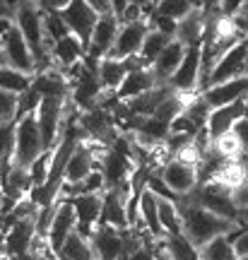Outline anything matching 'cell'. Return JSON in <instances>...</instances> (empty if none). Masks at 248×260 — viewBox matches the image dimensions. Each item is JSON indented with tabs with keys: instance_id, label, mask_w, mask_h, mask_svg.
<instances>
[{
	"instance_id": "obj_43",
	"label": "cell",
	"mask_w": 248,
	"mask_h": 260,
	"mask_svg": "<svg viewBox=\"0 0 248 260\" xmlns=\"http://www.w3.org/2000/svg\"><path fill=\"white\" fill-rule=\"evenodd\" d=\"M15 5H17V0H0V19L15 17Z\"/></svg>"
},
{
	"instance_id": "obj_40",
	"label": "cell",
	"mask_w": 248,
	"mask_h": 260,
	"mask_svg": "<svg viewBox=\"0 0 248 260\" xmlns=\"http://www.w3.org/2000/svg\"><path fill=\"white\" fill-rule=\"evenodd\" d=\"M17 121V94L0 89V123Z\"/></svg>"
},
{
	"instance_id": "obj_38",
	"label": "cell",
	"mask_w": 248,
	"mask_h": 260,
	"mask_svg": "<svg viewBox=\"0 0 248 260\" xmlns=\"http://www.w3.org/2000/svg\"><path fill=\"white\" fill-rule=\"evenodd\" d=\"M51 159H53V149H46L41 157L29 167V176H32V183L34 186H41L48 178V171H51Z\"/></svg>"
},
{
	"instance_id": "obj_55",
	"label": "cell",
	"mask_w": 248,
	"mask_h": 260,
	"mask_svg": "<svg viewBox=\"0 0 248 260\" xmlns=\"http://www.w3.org/2000/svg\"><path fill=\"white\" fill-rule=\"evenodd\" d=\"M243 260H248V255H246V258H243Z\"/></svg>"
},
{
	"instance_id": "obj_10",
	"label": "cell",
	"mask_w": 248,
	"mask_h": 260,
	"mask_svg": "<svg viewBox=\"0 0 248 260\" xmlns=\"http://www.w3.org/2000/svg\"><path fill=\"white\" fill-rule=\"evenodd\" d=\"M149 19H133V22H120V29L116 34V41L109 51V58H130L138 56L142 44H145V37L149 31Z\"/></svg>"
},
{
	"instance_id": "obj_20",
	"label": "cell",
	"mask_w": 248,
	"mask_h": 260,
	"mask_svg": "<svg viewBox=\"0 0 248 260\" xmlns=\"http://www.w3.org/2000/svg\"><path fill=\"white\" fill-rule=\"evenodd\" d=\"M205 102L210 104L212 109L217 106H224V104H231L236 99H246L248 96V75H241V77H234V80H227V82H217L207 87L205 92Z\"/></svg>"
},
{
	"instance_id": "obj_45",
	"label": "cell",
	"mask_w": 248,
	"mask_h": 260,
	"mask_svg": "<svg viewBox=\"0 0 248 260\" xmlns=\"http://www.w3.org/2000/svg\"><path fill=\"white\" fill-rule=\"evenodd\" d=\"M70 0H39V5L44 10H63Z\"/></svg>"
},
{
	"instance_id": "obj_30",
	"label": "cell",
	"mask_w": 248,
	"mask_h": 260,
	"mask_svg": "<svg viewBox=\"0 0 248 260\" xmlns=\"http://www.w3.org/2000/svg\"><path fill=\"white\" fill-rule=\"evenodd\" d=\"M34 82V75L29 73H22L17 68H12V65H0V89L3 92H10V94H22L27 92L29 87Z\"/></svg>"
},
{
	"instance_id": "obj_4",
	"label": "cell",
	"mask_w": 248,
	"mask_h": 260,
	"mask_svg": "<svg viewBox=\"0 0 248 260\" xmlns=\"http://www.w3.org/2000/svg\"><path fill=\"white\" fill-rule=\"evenodd\" d=\"M68 102L65 96H41L37 106V121L41 128V138L46 149H53L58 140L63 135L65 125V113H68Z\"/></svg>"
},
{
	"instance_id": "obj_13",
	"label": "cell",
	"mask_w": 248,
	"mask_h": 260,
	"mask_svg": "<svg viewBox=\"0 0 248 260\" xmlns=\"http://www.w3.org/2000/svg\"><path fill=\"white\" fill-rule=\"evenodd\" d=\"M70 200L77 214V232L82 236H92L94 229L99 226L101 217V205H104V193H87V195H75V198H65Z\"/></svg>"
},
{
	"instance_id": "obj_42",
	"label": "cell",
	"mask_w": 248,
	"mask_h": 260,
	"mask_svg": "<svg viewBox=\"0 0 248 260\" xmlns=\"http://www.w3.org/2000/svg\"><path fill=\"white\" fill-rule=\"evenodd\" d=\"M234 133L239 135L241 145H243V152H248V113L241 118V121H236V125H234Z\"/></svg>"
},
{
	"instance_id": "obj_8",
	"label": "cell",
	"mask_w": 248,
	"mask_h": 260,
	"mask_svg": "<svg viewBox=\"0 0 248 260\" xmlns=\"http://www.w3.org/2000/svg\"><path fill=\"white\" fill-rule=\"evenodd\" d=\"M60 17L65 19V24L70 29V34L82 41L84 48H89V41H92L94 27L99 22V12L87 3V0H70L63 10H58Z\"/></svg>"
},
{
	"instance_id": "obj_33",
	"label": "cell",
	"mask_w": 248,
	"mask_h": 260,
	"mask_svg": "<svg viewBox=\"0 0 248 260\" xmlns=\"http://www.w3.org/2000/svg\"><path fill=\"white\" fill-rule=\"evenodd\" d=\"M212 149H214L222 159H241V154H243V145H241L239 135L234 133V128L227 130V133H222L220 138L212 140Z\"/></svg>"
},
{
	"instance_id": "obj_35",
	"label": "cell",
	"mask_w": 248,
	"mask_h": 260,
	"mask_svg": "<svg viewBox=\"0 0 248 260\" xmlns=\"http://www.w3.org/2000/svg\"><path fill=\"white\" fill-rule=\"evenodd\" d=\"M159 222H162L164 234L183 232V226H181V214H178V207H176L174 200L159 198Z\"/></svg>"
},
{
	"instance_id": "obj_54",
	"label": "cell",
	"mask_w": 248,
	"mask_h": 260,
	"mask_svg": "<svg viewBox=\"0 0 248 260\" xmlns=\"http://www.w3.org/2000/svg\"><path fill=\"white\" fill-rule=\"evenodd\" d=\"M246 75H248V53H246Z\"/></svg>"
},
{
	"instance_id": "obj_23",
	"label": "cell",
	"mask_w": 248,
	"mask_h": 260,
	"mask_svg": "<svg viewBox=\"0 0 248 260\" xmlns=\"http://www.w3.org/2000/svg\"><path fill=\"white\" fill-rule=\"evenodd\" d=\"M159 80H157V75L152 68H138V70H130L126 75V80L120 82V87L116 89V96L118 99H133V96H140V94H145L147 89L157 87Z\"/></svg>"
},
{
	"instance_id": "obj_17",
	"label": "cell",
	"mask_w": 248,
	"mask_h": 260,
	"mask_svg": "<svg viewBox=\"0 0 248 260\" xmlns=\"http://www.w3.org/2000/svg\"><path fill=\"white\" fill-rule=\"evenodd\" d=\"M97 260H126V248H123V234L120 229L111 224H99L94 234L89 236Z\"/></svg>"
},
{
	"instance_id": "obj_15",
	"label": "cell",
	"mask_w": 248,
	"mask_h": 260,
	"mask_svg": "<svg viewBox=\"0 0 248 260\" xmlns=\"http://www.w3.org/2000/svg\"><path fill=\"white\" fill-rule=\"evenodd\" d=\"M118 29H120V19L116 17L113 12L99 15V22H97V27H94L92 41H89V48H87V56L94 58V60H101V58L109 56Z\"/></svg>"
},
{
	"instance_id": "obj_48",
	"label": "cell",
	"mask_w": 248,
	"mask_h": 260,
	"mask_svg": "<svg viewBox=\"0 0 248 260\" xmlns=\"http://www.w3.org/2000/svg\"><path fill=\"white\" fill-rule=\"evenodd\" d=\"M133 5H140V8L145 10V15H147V19H149V15L154 12V5H157V0H130Z\"/></svg>"
},
{
	"instance_id": "obj_25",
	"label": "cell",
	"mask_w": 248,
	"mask_h": 260,
	"mask_svg": "<svg viewBox=\"0 0 248 260\" xmlns=\"http://www.w3.org/2000/svg\"><path fill=\"white\" fill-rule=\"evenodd\" d=\"M210 181L229 188L231 193H234V190H239L243 183H248V171H246V167L241 164V159H224L220 164V169L212 174Z\"/></svg>"
},
{
	"instance_id": "obj_28",
	"label": "cell",
	"mask_w": 248,
	"mask_h": 260,
	"mask_svg": "<svg viewBox=\"0 0 248 260\" xmlns=\"http://www.w3.org/2000/svg\"><path fill=\"white\" fill-rule=\"evenodd\" d=\"M138 222L145 224L154 236H164V229H162V222H159V198L149 188H145V193L140 198Z\"/></svg>"
},
{
	"instance_id": "obj_56",
	"label": "cell",
	"mask_w": 248,
	"mask_h": 260,
	"mask_svg": "<svg viewBox=\"0 0 248 260\" xmlns=\"http://www.w3.org/2000/svg\"><path fill=\"white\" fill-rule=\"evenodd\" d=\"M0 253H3V251H0Z\"/></svg>"
},
{
	"instance_id": "obj_14",
	"label": "cell",
	"mask_w": 248,
	"mask_h": 260,
	"mask_svg": "<svg viewBox=\"0 0 248 260\" xmlns=\"http://www.w3.org/2000/svg\"><path fill=\"white\" fill-rule=\"evenodd\" d=\"M77 229V214H75V207L70 200L65 198H58V207H55V214H53V222L48 226V234H46V241L51 246V251H60V246L65 243V239Z\"/></svg>"
},
{
	"instance_id": "obj_52",
	"label": "cell",
	"mask_w": 248,
	"mask_h": 260,
	"mask_svg": "<svg viewBox=\"0 0 248 260\" xmlns=\"http://www.w3.org/2000/svg\"><path fill=\"white\" fill-rule=\"evenodd\" d=\"M0 260H12L10 255H5V253H0Z\"/></svg>"
},
{
	"instance_id": "obj_19",
	"label": "cell",
	"mask_w": 248,
	"mask_h": 260,
	"mask_svg": "<svg viewBox=\"0 0 248 260\" xmlns=\"http://www.w3.org/2000/svg\"><path fill=\"white\" fill-rule=\"evenodd\" d=\"M84 56H87V48L82 46V41L75 37V34H68V37L53 41L51 46V63L53 68L68 73L70 68H75L77 63H82Z\"/></svg>"
},
{
	"instance_id": "obj_24",
	"label": "cell",
	"mask_w": 248,
	"mask_h": 260,
	"mask_svg": "<svg viewBox=\"0 0 248 260\" xmlns=\"http://www.w3.org/2000/svg\"><path fill=\"white\" fill-rule=\"evenodd\" d=\"M205 22H207V12L198 5V8H193V12H188L183 19H178L176 39L185 46L200 44L202 37H205Z\"/></svg>"
},
{
	"instance_id": "obj_22",
	"label": "cell",
	"mask_w": 248,
	"mask_h": 260,
	"mask_svg": "<svg viewBox=\"0 0 248 260\" xmlns=\"http://www.w3.org/2000/svg\"><path fill=\"white\" fill-rule=\"evenodd\" d=\"M176 89L171 87L169 82H159L157 87L147 89L145 94H140V96H133V99H126L130 106V111L135 113V116H152V113L162 106V104L174 94Z\"/></svg>"
},
{
	"instance_id": "obj_31",
	"label": "cell",
	"mask_w": 248,
	"mask_h": 260,
	"mask_svg": "<svg viewBox=\"0 0 248 260\" xmlns=\"http://www.w3.org/2000/svg\"><path fill=\"white\" fill-rule=\"evenodd\" d=\"M106 190V181L101 169H94L92 174L77 183H63L60 188V198H75V195H87V193H104Z\"/></svg>"
},
{
	"instance_id": "obj_32",
	"label": "cell",
	"mask_w": 248,
	"mask_h": 260,
	"mask_svg": "<svg viewBox=\"0 0 248 260\" xmlns=\"http://www.w3.org/2000/svg\"><path fill=\"white\" fill-rule=\"evenodd\" d=\"M198 251H200V260H239V255L234 251V243L229 241L227 234L214 236L212 241L200 246Z\"/></svg>"
},
{
	"instance_id": "obj_16",
	"label": "cell",
	"mask_w": 248,
	"mask_h": 260,
	"mask_svg": "<svg viewBox=\"0 0 248 260\" xmlns=\"http://www.w3.org/2000/svg\"><path fill=\"white\" fill-rule=\"evenodd\" d=\"M246 113H248V96L246 99H236V102H231V104H224V106H217V109H212L205 130H207V135L212 140L220 138L222 133L234 128L236 121H241Z\"/></svg>"
},
{
	"instance_id": "obj_47",
	"label": "cell",
	"mask_w": 248,
	"mask_h": 260,
	"mask_svg": "<svg viewBox=\"0 0 248 260\" xmlns=\"http://www.w3.org/2000/svg\"><path fill=\"white\" fill-rule=\"evenodd\" d=\"M89 5H92L99 15H104V12H111V0H87Z\"/></svg>"
},
{
	"instance_id": "obj_11",
	"label": "cell",
	"mask_w": 248,
	"mask_h": 260,
	"mask_svg": "<svg viewBox=\"0 0 248 260\" xmlns=\"http://www.w3.org/2000/svg\"><path fill=\"white\" fill-rule=\"evenodd\" d=\"M246 53H248V37L241 39L239 44H234V46L217 60L214 70H212V75H210V80H207V87L246 75Z\"/></svg>"
},
{
	"instance_id": "obj_51",
	"label": "cell",
	"mask_w": 248,
	"mask_h": 260,
	"mask_svg": "<svg viewBox=\"0 0 248 260\" xmlns=\"http://www.w3.org/2000/svg\"><path fill=\"white\" fill-rule=\"evenodd\" d=\"M241 164H243V167H246V171H248V152H243V154H241Z\"/></svg>"
},
{
	"instance_id": "obj_18",
	"label": "cell",
	"mask_w": 248,
	"mask_h": 260,
	"mask_svg": "<svg viewBox=\"0 0 248 260\" xmlns=\"http://www.w3.org/2000/svg\"><path fill=\"white\" fill-rule=\"evenodd\" d=\"M162 178L166 181V186L171 188L176 195H188L193 193V188L198 186V169L188 167L178 159H169L164 167L159 169Z\"/></svg>"
},
{
	"instance_id": "obj_44",
	"label": "cell",
	"mask_w": 248,
	"mask_h": 260,
	"mask_svg": "<svg viewBox=\"0 0 248 260\" xmlns=\"http://www.w3.org/2000/svg\"><path fill=\"white\" fill-rule=\"evenodd\" d=\"M128 5H130V0H111V12H113L118 19H123V15H126Z\"/></svg>"
},
{
	"instance_id": "obj_1",
	"label": "cell",
	"mask_w": 248,
	"mask_h": 260,
	"mask_svg": "<svg viewBox=\"0 0 248 260\" xmlns=\"http://www.w3.org/2000/svg\"><path fill=\"white\" fill-rule=\"evenodd\" d=\"M176 207H178V214H181L183 234L198 248L205 246L207 241H212L214 236H222V234H229L231 229H236V222H231L227 217H220L207 207L193 203L188 195H178Z\"/></svg>"
},
{
	"instance_id": "obj_37",
	"label": "cell",
	"mask_w": 248,
	"mask_h": 260,
	"mask_svg": "<svg viewBox=\"0 0 248 260\" xmlns=\"http://www.w3.org/2000/svg\"><path fill=\"white\" fill-rule=\"evenodd\" d=\"M44 27H46V37L51 46H53V41L70 34V29H68V24H65V19L60 17L58 10H44Z\"/></svg>"
},
{
	"instance_id": "obj_6",
	"label": "cell",
	"mask_w": 248,
	"mask_h": 260,
	"mask_svg": "<svg viewBox=\"0 0 248 260\" xmlns=\"http://www.w3.org/2000/svg\"><path fill=\"white\" fill-rule=\"evenodd\" d=\"M188 198H191L193 203L212 210L214 214L231 219V222H236V217H239V205L234 203V193H231L229 188L214 183V181L198 183V186L193 188V193H188Z\"/></svg>"
},
{
	"instance_id": "obj_49",
	"label": "cell",
	"mask_w": 248,
	"mask_h": 260,
	"mask_svg": "<svg viewBox=\"0 0 248 260\" xmlns=\"http://www.w3.org/2000/svg\"><path fill=\"white\" fill-rule=\"evenodd\" d=\"M200 3H202V10H205V12H212V10L220 8V0H200Z\"/></svg>"
},
{
	"instance_id": "obj_27",
	"label": "cell",
	"mask_w": 248,
	"mask_h": 260,
	"mask_svg": "<svg viewBox=\"0 0 248 260\" xmlns=\"http://www.w3.org/2000/svg\"><path fill=\"white\" fill-rule=\"evenodd\" d=\"M126 75H128L126 60L109 58V56L99 60V82L104 87V92H116L120 87V82L126 80Z\"/></svg>"
},
{
	"instance_id": "obj_39",
	"label": "cell",
	"mask_w": 248,
	"mask_h": 260,
	"mask_svg": "<svg viewBox=\"0 0 248 260\" xmlns=\"http://www.w3.org/2000/svg\"><path fill=\"white\" fill-rule=\"evenodd\" d=\"M39 102H41V94H39L34 87H29L27 92H22V94L17 96V118H22L24 113L37 111Z\"/></svg>"
},
{
	"instance_id": "obj_53",
	"label": "cell",
	"mask_w": 248,
	"mask_h": 260,
	"mask_svg": "<svg viewBox=\"0 0 248 260\" xmlns=\"http://www.w3.org/2000/svg\"><path fill=\"white\" fill-rule=\"evenodd\" d=\"M0 65H5V56H3V51H0Z\"/></svg>"
},
{
	"instance_id": "obj_3",
	"label": "cell",
	"mask_w": 248,
	"mask_h": 260,
	"mask_svg": "<svg viewBox=\"0 0 248 260\" xmlns=\"http://www.w3.org/2000/svg\"><path fill=\"white\" fill-rule=\"evenodd\" d=\"M44 152L46 145L41 138L37 111L24 113L22 118H17V128H15V164L29 169Z\"/></svg>"
},
{
	"instance_id": "obj_2",
	"label": "cell",
	"mask_w": 248,
	"mask_h": 260,
	"mask_svg": "<svg viewBox=\"0 0 248 260\" xmlns=\"http://www.w3.org/2000/svg\"><path fill=\"white\" fill-rule=\"evenodd\" d=\"M15 24L19 31L24 34L29 48L37 60V73L51 68V44L46 37V27H44V8L39 5V0H17L15 5Z\"/></svg>"
},
{
	"instance_id": "obj_5",
	"label": "cell",
	"mask_w": 248,
	"mask_h": 260,
	"mask_svg": "<svg viewBox=\"0 0 248 260\" xmlns=\"http://www.w3.org/2000/svg\"><path fill=\"white\" fill-rule=\"evenodd\" d=\"M77 123H80V128L84 130V138L97 142V145H104V147H111V145L116 142V138L123 133V130L116 125L113 116H111L101 104L87 109V111H80Z\"/></svg>"
},
{
	"instance_id": "obj_7",
	"label": "cell",
	"mask_w": 248,
	"mask_h": 260,
	"mask_svg": "<svg viewBox=\"0 0 248 260\" xmlns=\"http://www.w3.org/2000/svg\"><path fill=\"white\" fill-rule=\"evenodd\" d=\"M0 51H3V56H5V63L8 65L17 68V70H22V73L37 75V60H34V53H32V48H29L24 34H22L19 27L15 24V19H12V24L3 31V37H0Z\"/></svg>"
},
{
	"instance_id": "obj_36",
	"label": "cell",
	"mask_w": 248,
	"mask_h": 260,
	"mask_svg": "<svg viewBox=\"0 0 248 260\" xmlns=\"http://www.w3.org/2000/svg\"><path fill=\"white\" fill-rule=\"evenodd\" d=\"M169 41H171V37H169V34L159 31V29H149L147 37H145V44H142V48H140V56H142L149 65H152V60H154V58L164 51Z\"/></svg>"
},
{
	"instance_id": "obj_26",
	"label": "cell",
	"mask_w": 248,
	"mask_h": 260,
	"mask_svg": "<svg viewBox=\"0 0 248 260\" xmlns=\"http://www.w3.org/2000/svg\"><path fill=\"white\" fill-rule=\"evenodd\" d=\"M58 258L60 260H97V251H94L92 241L75 229V232L65 239L63 246H60Z\"/></svg>"
},
{
	"instance_id": "obj_34",
	"label": "cell",
	"mask_w": 248,
	"mask_h": 260,
	"mask_svg": "<svg viewBox=\"0 0 248 260\" xmlns=\"http://www.w3.org/2000/svg\"><path fill=\"white\" fill-rule=\"evenodd\" d=\"M198 5L202 8L200 0H157L154 12L178 22V19H183L188 12H193V8H198Z\"/></svg>"
},
{
	"instance_id": "obj_29",
	"label": "cell",
	"mask_w": 248,
	"mask_h": 260,
	"mask_svg": "<svg viewBox=\"0 0 248 260\" xmlns=\"http://www.w3.org/2000/svg\"><path fill=\"white\" fill-rule=\"evenodd\" d=\"M15 128L17 121L0 123V181L8 176V171L15 164Z\"/></svg>"
},
{
	"instance_id": "obj_21",
	"label": "cell",
	"mask_w": 248,
	"mask_h": 260,
	"mask_svg": "<svg viewBox=\"0 0 248 260\" xmlns=\"http://www.w3.org/2000/svg\"><path fill=\"white\" fill-rule=\"evenodd\" d=\"M185 44H181L178 39H171L169 44H166V48L159 53V56L152 60V70H154L157 80L159 82H169L171 77H174V73L178 70V65H181V60H183L185 56Z\"/></svg>"
},
{
	"instance_id": "obj_41",
	"label": "cell",
	"mask_w": 248,
	"mask_h": 260,
	"mask_svg": "<svg viewBox=\"0 0 248 260\" xmlns=\"http://www.w3.org/2000/svg\"><path fill=\"white\" fill-rule=\"evenodd\" d=\"M243 8V0H220V12L222 15H229V17H236Z\"/></svg>"
},
{
	"instance_id": "obj_50",
	"label": "cell",
	"mask_w": 248,
	"mask_h": 260,
	"mask_svg": "<svg viewBox=\"0 0 248 260\" xmlns=\"http://www.w3.org/2000/svg\"><path fill=\"white\" fill-rule=\"evenodd\" d=\"M154 260H171V258H169V255H166L164 251H159V253L154 255Z\"/></svg>"
},
{
	"instance_id": "obj_12",
	"label": "cell",
	"mask_w": 248,
	"mask_h": 260,
	"mask_svg": "<svg viewBox=\"0 0 248 260\" xmlns=\"http://www.w3.org/2000/svg\"><path fill=\"white\" fill-rule=\"evenodd\" d=\"M37 241V214L32 217H22L15 224H10V229L3 236V246L0 251L5 255H19L27 253Z\"/></svg>"
},
{
	"instance_id": "obj_46",
	"label": "cell",
	"mask_w": 248,
	"mask_h": 260,
	"mask_svg": "<svg viewBox=\"0 0 248 260\" xmlns=\"http://www.w3.org/2000/svg\"><path fill=\"white\" fill-rule=\"evenodd\" d=\"M236 22H239V27L248 34V0H243V8H241V12L236 15Z\"/></svg>"
},
{
	"instance_id": "obj_9",
	"label": "cell",
	"mask_w": 248,
	"mask_h": 260,
	"mask_svg": "<svg viewBox=\"0 0 248 260\" xmlns=\"http://www.w3.org/2000/svg\"><path fill=\"white\" fill-rule=\"evenodd\" d=\"M200 63H202V41L185 48V56L178 65L169 84L181 94H200Z\"/></svg>"
}]
</instances>
